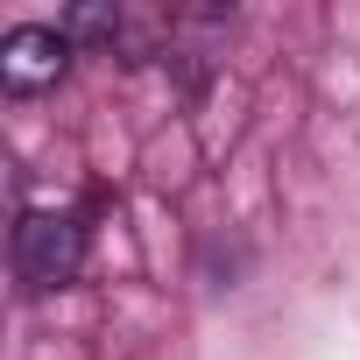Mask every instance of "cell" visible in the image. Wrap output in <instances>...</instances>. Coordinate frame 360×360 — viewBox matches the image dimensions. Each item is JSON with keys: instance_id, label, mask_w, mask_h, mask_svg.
Returning <instances> with one entry per match:
<instances>
[{"instance_id": "cell-2", "label": "cell", "mask_w": 360, "mask_h": 360, "mask_svg": "<svg viewBox=\"0 0 360 360\" xmlns=\"http://www.w3.org/2000/svg\"><path fill=\"white\" fill-rule=\"evenodd\" d=\"M64 71H71V36H64V29H43V22H29V29H15L8 43H0V85H8L15 99H29V92H50Z\"/></svg>"}, {"instance_id": "cell-1", "label": "cell", "mask_w": 360, "mask_h": 360, "mask_svg": "<svg viewBox=\"0 0 360 360\" xmlns=\"http://www.w3.org/2000/svg\"><path fill=\"white\" fill-rule=\"evenodd\" d=\"M85 269V226L71 212H22L15 226V276L29 290H64Z\"/></svg>"}]
</instances>
